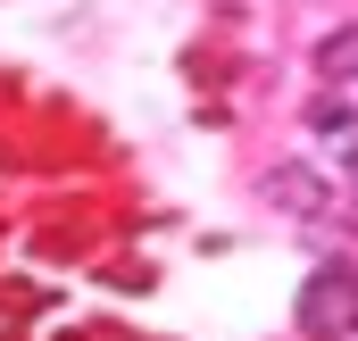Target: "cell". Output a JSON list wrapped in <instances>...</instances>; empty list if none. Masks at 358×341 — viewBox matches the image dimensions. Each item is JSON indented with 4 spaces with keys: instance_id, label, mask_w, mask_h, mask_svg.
<instances>
[{
    "instance_id": "3957f363",
    "label": "cell",
    "mask_w": 358,
    "mask_h": 341,
    "mask_svg": "<svg viewBox=\"0 0 358 341\" xmlns=\"http://www.w3.org/2000/svg\"><path fill=\"white\" fill-rule=\"evenodd\" d=\"M308 125H317V142L334 150V167H342V175H358V108L325 100V108H308Z\"/></svg>"
},
{
    "instance_id": "7a4b0ae2",
    "label": "cell",
    "mask_w": 358,
    "mask_h": 341,
    "mask_svg": "<svg viewBox=\"0 0 358 341\" xmlns=\"http://www.w3.org/2000/svg\"><path fill=\"white\" fill-rule=\"evenodd\" d=\"M267 200H275V208H292V217H317V208L334 200V183H325L317 167H300V159H292V167L267 175Z\"/></svg>"
},
{
    "instance_id": "277c9868",
    "label": "cell",
    "mask_w": 358,
    "mask_h": 341,
    "mask_svg": "<svg viewBox=\"0 0 358 341\" xmlns=\"http://www.w3.org/2000/svg\"><path fill=\"white\" fill-rule=\"evenodd\" d=\"M317 67L350 84V75H358V25H342V34H325V42H317Z\"/></svg>"
},
{
    "instance_id": "6da1fadb",
    "label": "cell",
    "mask_w": 358,
    "mask_h": 341,
    "mask_svg": "<svg viewBox=\"0 0 358 341\" xmlns=\"http://www.w3.org/2000/svg\"><path fill=\"white\" fill-rule=\"evenodd\" d=\"M358 325V275L350 266H317L308 291H300V333L308 341H342Z\"/></svg>"
}]
</instances>
